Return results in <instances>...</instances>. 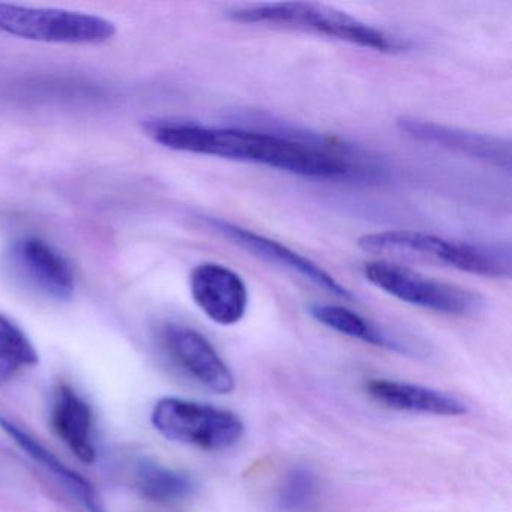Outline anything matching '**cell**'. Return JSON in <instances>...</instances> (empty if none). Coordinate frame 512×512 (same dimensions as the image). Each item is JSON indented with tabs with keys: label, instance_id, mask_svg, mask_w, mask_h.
<instances>
[{
	"label": "cell",
	"instance_id": "cell-8",
	"mask_svg": "<svg viewBox=\"0 0 512 512\" xmlns=\"http://www.w3.org/2000/svg\"><path fill=\"white\" fill-rule=\"evenodd\" d=\"M397 127L404 136L415 142L436 146L461 157L482 161L506 172L511 170V142L503 137L437 124V122L413 118V116L398 118Z\"/></svg>",
	"mask_w": 512,
	"mask_h": 512
},
{
	"label": "cell",
	"instance_id": "cell-14",
	"mask_svg": "<svg viewBox=\"0 0 512 512\" xmlns=\"http://www.w3.org/2000/svg\"><path fill=\"white\" fill-rule=\"evenodd\" d=\"M0 428L26 452L31 455L37 463H40L47 472L52 473L71 494L77 497L80 503L88 509V512H106L100 494L95 490L94 485L83 478L79 472L68 467L64 461L59 460L52 451L46 448L43 443L38 442L28 431L22 430L19 425L8 421L0 416Z\"/></svg>",
	"mask_w": 512,
	"mask_h": 512
},
{
	"label": "cell",
	"instance_id": "cell-13",
	"mask_svg": "<svg viewBox=\"0 0 512 512\" xmlns=\"http://www.w3.org/2000/svg\"><path fill=\"white\" fill-rule=\"evenodd\" d=\"M52 422L56 434L79 460L83 463H94L97 451L92 436L94 415L91 406L65 383L55 389Z\"/></svg>",
	"mask_w": 512,
	"mask_h": 512
},
{
	"label": "cell",
	"instance_id": "cell-17",
	"mask_svg": "<svg viewBox=\"0 0 512 512\" xmlns=\"http://www.w3.org/2000/svg\"><path fill=\"white\" fill-rule=\"evenodd\" d=\"M322 499V481L311 467H290L277 488V506L283 512H311Z\"/></svg>",
	"mask_w": 512,
	"mask_h": 512
},
{
	"label": "cell",
	"instance_id": "cell-5",
	"mask_svg": "<svg viewBox=\"0 0 512 512\" xmlns=\"http://www.w3.org/2000/svg\"><path fill=\"white\" fill-rule=\"evenodd\" d=\"M362 274L368 283L392 298L434 313L475 316L484 308V299L478 293L425 277L391 260L365 262Z\"/></svg>",
	"mask_w": 512,
	"mask_h": 512
},
{
	"label": "cell",
	"instance_id": "cell-9",
	"mask_svg": "<svg viewBox=\"0 0 512 512\" xmlns=\"http://www.w3.org/2000/svg\"><path fill=\"white\" fill-rule=\"evenodd\" d=\"M160 338L172 361L200 385L220 395L235 391L232 370L205 335L190 326L167 323Z\"/></svg>",
	"mask_w": 512,
	"mask_h": 512
},
{
	"label": "cell",
	"instance_id": "cell-12",
	"mask_svg": "<svg viewBox=\"0 0 512 512\" xmlns=\"http://www.w3.org/2000/svg\"><path fill=\"white\" fill-rule=\"evenodd\" d=\"M364 389L377 403L400 412L433 416H463L469 412L460 398L415 383L370 379L364 383Z\"/></svg>",
	"mask_w": 512,
	"mask_h": 512
},
{
	"label": "cell",
	"instance_id": "cell-4",
	"mask_svg": "<svg viewBox=\"0 0 512 512\" xmlns=\"http://www.w3.org/2000/svg\"><path fill=\"white\" fill-rule=\"evenodd\" d=\"M151 421L166 439L205 451L233 448L245 433L244 422L235 412L184 398H161L152 409Z\"/></svg>",
	"mask_w": 512,
	"mask_h": 512
},
{
	"label": "cell",
	"instance_id": "cell-10",
	"mask_svg": "<svg viewBox=\"0 0 512 512\" xmlns=\"http://www.w3.org/2000/svg\"><path fill=\"white\" fill-rule=\"evenodd\" d=\"M190 290L197 307L217 325H236L247 313V284L238 272L221 263L196 266L191 272Z\"/></svg>",
	"mask_w": 512,
	"mask_h": 512
},
{
	"label": "cell",
	"instance_id": "cell-16",
	"mask_svg": "<svg viewBox=\"0 0 512 512\" xmlns=\"http://www.w3.org/2000/svg\"><path fill=\"white\" fill-rule=\"evenodd\" d=\"M136 485L143 497L157 503L181 502L196 491V482L187 473L148 460L137 467Z\"/></svg>",
	"mask_w": 512,
	"mask_h": 512
},
{
	"label": "cell",
	"instance_id": "cell-18",
	"mask_svg": "<svg viewBox=\"0 0 512 512\" xmlns=\"http://www.w3.org/2000/svg\"><path fill=\"white\" fill-rule=\"evenodd\" d=\"M40 362L28 335L7 316L0 313V380L11 379L19 371Z\"/></svg>",
	"mask_w": 512,
	"mask_h": 512
},
{
	"label": "cell",
	"instance_id": "cell-7",
	"mask_svg": "<svg viewBox=\"0 0 512 512\" xmlns=\"http://www.w3.org/2000/svg\"><path fill=\"white\" fill-rule=\"evenodd\" d=\"M202 223L203 226L208 227L211 232L217 233L218 236L226 239L230 244L236 245L245 253L257 257V259L263 260L269 265L293 272V274L310 281L314 286L320 287L325 292L344 299V301L355 299V295L340 281L335 280L334 275L329 274L313 260L302 256L298 251L292 250V248L275 241V239L245 229V227L238 226V224L230 223V221L223 220V218L202 217Z\"/></svg>",
	"mask_w": 512,
	"mask_h": 512
},
{
	"label": "cell",
	"instance_id": "cell-6",
	"mask_svg": "<svg viewBox=\"0 0 512 512\" xmlns=\"http://www.w3.org/2000/svg\"><path fill=\"white\" fill-rule=\"evenodd\" d=\"M0 31L40 43L101 44L115 37L116 26L77 11L0 4Z\"/></svg>",
	"mask_w": 512,
	"mask_h": 512
},
{
	"label": "cell",
	"instance_id": "cell-2",
	"mask_svg": "<svg viewBox=\"0 0 512 512\" xmlns=\"http://www.w3.org/2000/svg\"><path fill=\"white\" fill-rule=\"evenodd\" d=\"M227 16L232 22L242 25L319 35L385 55H401L410 49L409 41L398 35L362 22L346 11L314 2L242 5L230 10Z\"/></svg>",
	"mask_w": 512,
	"mask_h": 512
},
{
	"label": "cell",
	"instance_id": "cell-1",
	"mask_svg": "<svg viewBox=\"0 0 512 512\" xmlns=\"http://www.w3.org/2000/svg\"><path fill=\"white\" fill-rule=\"evenodd\" d=\"M145 131L154 142L172 151L260 164L304 178L340 181L365 178L374 172L359 149L310 131L209 127L170 119L149 121Z\"/></svg>",
	"mask_w": 512,
	"mask_h": 512
},
{
	"label": "cell",
	"instance_id": "cell-11",
	"mask_svg": "<svg viewBox=\"0 0 512 512\" xmlns=\"http://www.w3.org/2000/svg\"><path fill=\"white\" fill-rule=\"evenodd\" d=\"M13 259L32 286L56 301H70L76 277L67 257L40 238H25L13 247Z\"/></svg>",
	"mask_w": 512,
	"mask_h": 512
},
{
	"label": "cell",
	"instance_id": "cell-3",
	"mask_svg": "<svg viewBox=\"0 0 512 512\" xmlns=\"http://www.w3.org/2000/svg\"><path fill=\"white\" fill-rule=\"evenodd\" d=\"M365 253L457 269L484 278L511 277V247L487 242H458L415 230H386L358 239Z\"/></svg>",
	"mask_w": 512,
	"mask_h": 512
},
{
	"label": "cell",
	"instance_id": "cell-15",
	"mask_svg": "<svg viewBox=\"0 0 512 512\" xmlns=\"http://www.w3.org/2000/svg\"><path fill=\"white\" fill-rule=\"evenodd\" d=\"M308 313L320 325L326 326L338 334L356 338V340L364 341L371 346L382 347V349L401 353V355L413 353L409 343L394 337L385 329L377 326L376 323L370 322L361 314L355 313L343 305L313 304L308 308Z\"/></svg>",
	"mask_w": 512,
	"mask_h": 512
}]
</instances>
